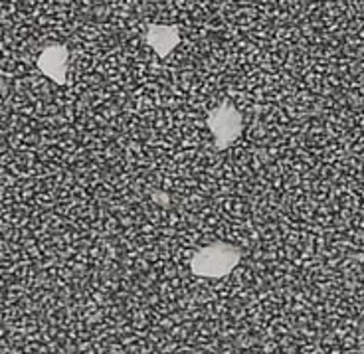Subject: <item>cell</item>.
I'll return each instance as SVG.
<instances>
[{
  "label": "cell",
  "mask_w": 364,
  "mask_h": 354,
  "mask_svg": "<svg viewBox=\"0 0 364 354\" xmlns=\"http://www.w3.org/2000/svg\"><path fill=\"white\" fill-rule=\"evenodd\" d=\"M240 264V250L230 244H212L202 247L192 257L191 267L200 277H224Z\"/></svg>",
  "instance_id": "6da1fadb"
},
{
  "label": "cell",
  "mask_w": 364,
  "mask_h": 354,
  "mask_svg": "<svg viewBox=\"0 0 364 354\" xmlns=\"http://www.w3.org/2000/svg\"><path fill=\"white\" fill-rule=\"evenodd\" d=\"M208 127L216 139V146L226 149L242 135L244 125L240 111L232 103H222L218 109H214L208 115Z\"/></svg>",
  "instance_id": "7a4b0ae2"
},
{
  "label": "cell",
  "mask_w": 364,
  "mask_h": 354,
  "mask_svg": "<svg viewBox=\"0 0 364 354\" xmlns=\"http://www.w3.org/2000/svg\"><path fill=\"white\" fill-rule=\"evenodd\" d=\"M146 42L155 50L156 54L164 58L174 50V45L178 44V30L173 26H151L146 34Z\"/></svg>",
  "instance_id": "3957f363"
},
{
  "label": "cell",
  "mask_w": 364,
  "mask_h": 354,
  "mask_svg": "<svg viewBox=\"0 0 364 354\" xmlns=\"http://www.w3.org/2000/svg\"><path fill=\"white\" fill-rule=\"evenodd\" d=\"M42 70H44L52 80H58L60 83H64L65 73V50L62 48H52L42 55Z\"/></svg>",
  "instance_id": "277c9868"
}]
</instances>
